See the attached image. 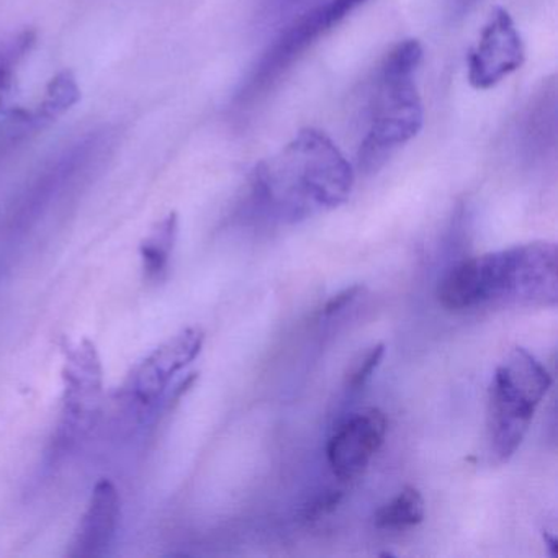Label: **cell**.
I'll return each instance as SVG.
<instances>
[{"label":"cell","instance_id":"obj_1","mask_svg":"<svg viewBox=\"0 0 558 558\" xmlns=\"http://www.w3.org/2000/svg\"><path fill=\"white\" fill-rule=\"evenodd\" d=\"M354 169L335 142L315 129L302 130L254 169L247 207L254 217L299 223L344 204Z\"/></svg>","mask_w":558,"mask_h":558},{"label":"cell","instance_id":"obj_2","mask_svg":"<svg viewBox=\"0 0 558 558\" xmlns=\"http://www.w3.org/2000/svg\"><path fill=\"white\" fill-rule=\"evenodd\" d=\"M557 272L555 243L515 244L450 267L439 280L437 300L452 312L480 306H555Z\"/></svg>","mask_w":558,"mask_h":558},{"label":"cell","instance_id":"obj_3","mask_svg":"<svg viewBox=\"0 0 558 558\" xmlns=\"http://www.w3.org/2000/svg\"><path fill=\"white\" fill-rule=\"evenodd\" d=\"M423 57L420 41L411 38L400 41L381 61L359 148V168L364 171L377 169L423 129L424 107L416 83Z\"/></svg>","mask_w":558,"mask_h":558},{"label":"cell","instance_id":"obj_4","mask_svg":"<svg viewBox=\"0 0 558 558\" xmlns=\"http://www.w3.org/2000/svg\"><path fill=\"white\" fill-rule=\"evenodd\" d=\"M550 385L547 368L522 348L512 349L496 367L486 413L489 453L496 462L514 456Z\"/></svg>","mask_w":558,"mask_h":558},{"label":"cell","instance_id":"obj_5","mask_svg":"<svg viewBox=\"0 0 558 558\" xmlns=\"http://www.w3.org/2000/svg\"><path fill=\"white\" fill-rule=\"evenodd\" d=\"M345 17H349L348 11L339 0H328L303 11L260 57L238 99L243 104L253 102L263 96L323 35L331 31L332 25L341 24Z\"/></svg>","mask_w":558,"mask_h":558},{"label":"cell","instance_id":"obj_6","mask_svg":"<svg viewBox=\"0 0 558 558\" xmlns=\"http://www.w3.org/2000/svg\"><path fill=\"white\" fill-rule=\"evenodd\" d=\"M525 60L524 41L506 9L495 8L466 57V77L476 90L498 86L521 70Z\"/></svg>","mask_w":558,"mask_h":558},{"label":"cell","instance_id":"obj_7","mask_svg":"<svg viewBox=\"0 0 558 558\" xmlns=\"http://www.w3.org/2000/svg\"><path fill=\"white\" fill-rule=\"evenodd\" d=\"M388 420L378 408H361L336 426L326 444V459L339 480H354L367 470L387 437Z\"/></svg>","mask_w":558,"mask_h":558},{"label":"cell","instance_id":"obj_8","mask_svg":"<svg viewBox=\"0 0 558 558\" xmlns=\"http://www.w3.org/2000/svg\"><path fill=\"white\" fill-rule=\"evenodd\" d=\"M204 339L201 329L187 328L156 349L133 374V400L146 410L155 407L172 378L201 354Z\"/></svg>","mask_w":558,"mask_h":558},{"label":"cell","instance_id":"obj_9","mask_svg":"<svg viewBox=\"0 0 558 558\" xmlns=\"http://www.w3.org/2000/svg\"><path fill=\"white\" fill-rule=\"evenodd\" d=\"M100 393V365L90 345H80L66 362L64 426L68 436L83 434L96 413Z\"/></svg>","mask_w":558,"mask_h":558},{"label":"cell","instance_id":"obj_10","mask_svg":"<svg viewBox=\"0 0 558 558\" xmlns=\"http://www.w3.org/2000/svg\"><path fill=\"white\" fill-rule=\"evenodd\" d=\"M120 521V496L112 483L102 480L97 483L89 508L81 522L73 557L93 558L106 554L116 537Z\"/></svg>","mask_w":558,"mask_h":558},{"label":"cell","instance_id":"obj_11","mask_svg":"<svg viewBox=\"0 0 558 558\" xmlns=\"http://www.w3.org/2000/svg\"><path fill=\"white\" fill-rule=\"evenodd\" d=\"M426 514L420 489L404 486L390 501L385 502L374 515L375 527L385 531H403L421 524Z\"/></svg>","mask_w":558,"mask_h":558},{"label":"cell","instance_id":"obj_12","mask_svg":"<svg viewBox=\"0 0 558 558\" xmlns=\"http://www.w3.org/2000/svg\"><path fill=\"white\" fill-rule=\"evenodd\" d=\"M555 107H557V97H555V87L545 89L541 96L532 104L527 113V123H525V135H527L529 146L531 148H547L548 143L555 142Z\"/></svg>","mask_w":558,"mask_h":558},{"label":"cell","instance_id":"obj_13","mask_svg":"<svg viewBox=\"0 0 558 558\" xmlns=\"http://www.w3.org/2000/svg\"><path fill=\"white\" fill-rule=\"evenodd\" d=\"M175 218L169 217L168 220L159 225V230L153 234L151 240L143 247V257H145L146 267L149 272L159 274L166 267L174 246Z\"/></svg>","mask_w":558,"mask_h":558},{"label":"cell","instance_id":"obj_14","mask_svg":"<svg viewBox=\"0 0 558 558\" xmlns=\"http://www.w3.org/2000/svg\"><path fill=\"white\" fill-rule=\"evenodd\" d=\"M385 344H375L368 349L365 354L349 367L348 375H345V387L349 390H361L368 380H371L374 372L380 367L381 361L385 357Z\"/></svg>","mask_w":558,"mask_h":558},{"label":"cell","instance_id":"obj_15","mask_svg":"<svg viewBox=\"0 0 558 558\" xmlns=\"http://www.w3.org/2000/svg\"><path fill=\"white\" fill-rule=\"evenodd\" d=\"M80 97L76 83L71 74L64 73L51 83L47 100L44 104L45 117H57L58 113L70 109Z\"/></svg>","mask_w":558,"mask_h":558},{"label":"cell","instance_id":"obj_16","mask_svg":"<svg viewBox=\"0 0 558 558\" xmlns=\"http://www.w3.org/2000/svg\"><path fill=\"white\" fill-rule=\"evenodd\" d=\"M342 501L341 489H328V492L322 493L316 496L312 502L305 508V518L308 521H318V519L325 518V515L331 514L339 502Z\"/></svg>","mask_w":558,"mask_h":558},{"label":"cell","instance_id":"obj_17","mask_svg":"<svg viewBox=\"0 0 558 558\" xmlns=\"http://www.w3.org/2000/svg\"><path fill=\"white\" fill-rule=\"evenodd\" d=\"M364 286H361V283H359V286H351L348 287V289L341 290V292L336 293V295L326 303L323 313H325L326 316H331L336 315V313L342 312L345 306L351 305L354 300H357L359 296L364 293Z\"/></svg>","mask_w":558,"mask_h":558},{"label":"cell","instance_id":"obj_18","mask_svg":"<svg viewBox=\"0 0 558 558\" xmlns=\"http://www.w3.org/2000/svg\"><path fill=\"white\" fill-rule=\"evenodd\" d=\"M315 2L316 0H267V8H269L270 14L280 17V15L292 14L295 11H306Z\"/></svg>","mask_w":558,"mask_h":558},{"label":"cell","instance_id":"obj_19","mask_svg":"<svg viewBox=\"0 0 558 558\" xmlns=\"http://www.w3.org/2000/svg\"><path fill=\"white\" fill-rule=\"evenodd\" d=\"M476 2H478V0H453V8H456V11H459L460 14H463L465 11L469 12Z\"/></svg>","mask_w":558,"mask_h":558}]
</instances>
